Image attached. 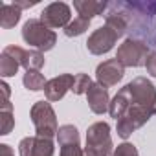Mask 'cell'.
<instances>
[{
    "mask_svg": "<svg viewBox=\"0 0 156 156\" xmlns=\"http://www.w3.org/2000/svg\"><path fill=\"white\" fill-rule=\"evenodd\" d=\"M44 64H46V59H44L42 51H39V50H26V51H24V57H22L20 66H24L26 72H30V70L41 72V68H42Z\"/></svg>",
    "mask_w": 156,
    "mask_h": 156,
    "instance_id": "cell-16",
    "label": "cell"
},
{
    "mask_svg": "<svg viewBox=\"0 0 156 156\" xmlns=\"http://www.w3.org/2000/svg\"><path fill=\"white\" fill-rule=\"evenodd\" d=\"M30 118H31V123L35 127V132L37 136L41 138H53L57 136V130H59V125H57V114L51 107L50 101H37L33 103L31 110H30Z\"/></svg>",
    "mask_w": 156,
    "mask_h": 156,
    "instance_id": "cell-3",
    "label": "cell"
},
{
    "mask_svg": "<svg viewBox=\"0 0 156 156\" xmlns=\"http://www.w3.org/2000/svg\"><path fill=\"white\" fill-rule=\"evenodd\" d=\"M13 4H15L19 9H30V8H33V6L39 4V0H15Z\"/></svg>",
    "mask_w": 156,
    "mask_h": 156,
    "instance_id": "cell-25",
    "label": "cell"
},
{
    "mask_svg": "<svg viewBox=\"0 0 156 156\" xmlns=\"http://www.w3.org/2000/svg\"><path fill=\"white\" fill-rule=\"evenodd\" d=\"M46 83H48V81L44 79V75H42L41 72H37V70H30V72H26L24 77H22V85H24L28 90H31V92L44 90Z\"/></svg>",
    "mask_w": 156,
    "mask_h": 156,
    "instance_id": "cell-17",
    "label": "cell"
},
{
    "mask_svg": "<svg viewBox=\"0 0 156 156\" xmlns=\"http://www.w3.org/2000/svg\"><path fill=\"white\" fill-rule=\"evenodd\" d=\"M0 88H2V101H9V94H11V87L6 83V81H2L0 83Z\"/></svg>",
    "mask_w": 156,
    "mask_h": 156,
    "instance_id": "cell-26",
    "label": "cell"
},
{
    "mask_svg": "<svg viewBox=\"0 0 156 156\" xmlns=\"http://www.w3.org/2000/svg\"><path fill=\"white\" fill-rule=\"evenodd\" d=\"M125 90L129 96V103L145 107L152 114H156V87L147 77H134L130 83L125 85Z\"/></svg>",
    "mask_w": 156,
    "mask_h": 156,
    "instance_id": "cell-4",
    "label": "cell"
},
{
    "mask_svg": "<svg viewBox=\"0 0 156 156\" xmlns=\"http://www.w3.org/2000/svg\"><path fill=\"white\" fill-rule=\"evenodd\" d=\"M19 152H20V156H53L55 145H53V140H50V138L28 136V138L20 140Z\"/></svg>",
    "mask_w": 156,
    "mask_h": 156,
    "instance_id": "cell-10",
    "label": "cell"
},
{
    "mask_svg": "<svg viewBox=\"0 0 156 156\" xmlns=\"http://www.w3.org/2000/svg\"><path fill=\"white\" fill-rule=\"evenodd\" d=\"M87 101H88V107L94 114L101 116L105 112H108V107H110V98H108V88H105L103 85H99L98 81L90 85L88 92H87Z\"/></svg>",
    "mask_w": 156,
    "mask_h": 156,
    "instance_id": "cell-12",
    "label": "cell"
},
{
    "mask_svg": "<svg viewBox=\"0 0 156 156\" xmlns=\"http://www.w3.org/2000/svg\"><path fill=\"white\" fill-rule=\"evenodd\" d=\"M59 147V156H85V149L81 147V143H66Z\"/></svg>",
    "mask_w": 156,
    "mask_h": 156,
    "instance_id": "cell-22",
    "label": "cell"
},
{
    "mask_svg": "<svg viewBox=\"0 0 156 156\" xmlns=\"http://www.w3.org/2000/svg\"><path fill=\"white\" fill-rule=\"evenodd\" d=\"M41 22L46 24L50 30L66 28L72 22V8L66 2H51L41 11Z\"/></svg>",
    "mask_w": 156,
    "mask_h": 156,
    "instance_id": "cell-8",
    "label": "cell"
},
{
    "mask_svg": "<svg viewBox=\"0 0 156 156\" xmlns=\"http://www.w3.org/2000/svg\"><path fill=\"white\" fill-rule=\"evenodd\" d=\"M19 68H20V62L19 61H15L11 55H8V53H0V75L4 77H13L17 72H19Z\"/></svg>",
    "mask_w": 156,
    "mask_h": 156,
    "instance_id": "cell-19",
    "label": "cell"
},
{
    "mask_svg": "<svg viewBox=\"0 0 156 156\" xmlns=\"http://www.w3.org/2000/svg\"><path fill=\"white\" fill-rule=\"evenodd\" d=\"M145 68H147V73L156 77V50H152L149 55H147V61H145Z\"/></svg>",
    "mask_w": 156,
    "mask_h": 156,
    "instance_id": "cell-24",
    "label": "cell"
},
{
    "mask_svg": "<svg viewBox=\"0 0 156 156\" xmlns=\"http://www.w3.org/2000/svg\"><path fill=\"white\" fill-rule=\"evenodd\" d=\"M0 154H2V156H15V151L8 143H2V145H0Z\"/></svg>",
    "mask_w": 156,
    "mask_h": 156,
    "instance_id": "cell-27",
    "label": "cell"
},
{
    "mask_svg": "<svg viewBox=\"0 0 156 156\" xmlns=\"http://www.w3.org/2000/svg\"><path fill=\"white\" fill-rule=\"evenodd\" d=\"M149 44L147 41H140L134 37H129L123 41V44H119L116 59L125 66V68H138V66H145L147 55H149Z\"/></svg>",
    "mask_w": 156,
    "mask_h": 156,
    "instance_id": "cell-5",
    "label": "cell"
},
{
    "mask_svg": "<svg viewBox=\"0 0 156 156\" xmlns=\"http://www.w3.org/2000/svg\"><path fill=\"white\" fill-rule=\"evenodd\" d=\"M22 39L26 44L39 51H50L57 44V35L53 30H50L46 24L41 22V19H30L22 26Z\"/></svg>",
    "mask_w": 156,
    "mask_h": 156,
    "instance_id": "cell-2",
    "label": "cell"
},
{
    "mask_svg": "<svg viewBox=\"0 0 156 156\" xmlns=\"http://www.w3.org/2000/svg\"><path fill=\"white\" fill-rule=\"evenodd\" d=\"M73 8L77 15L92 20L94 17H103V13L108 9V2H98V0H73Z\"/></svg>",
    "mask_w": 156,
    "mask_h": 156,
    "instance_id": "cell-13",
    "label": "cell"
},
{
    "mask_svg": "<svg viewBox=\"0 0 156 156\" xmlns=\"http://www.w3.org/2000/svg\"><path fill=\"white\" fill-rule=\"evenodd\" d=\"M114 154V143L110 138V125L107 121H96L87 130L85 156H110Z\"/></svg>",
    "mask_w": 156,
    "mask_h": 156,
    "instance_id": "cell-1",
    "label": "cell"
},
{
    "mask_svg": "<svg viewBox=\"0 0 156 156\" xmlns=\"http://www.w3.org/2000/svg\"><path fill=\"white\" fill-rule=\"evenodd\" d=\"M90 85H92V79H90L87 73H77V75H75V81H73L72 92H73L75 96H83V94L88 92Z\"/></svg>",
    "mask_w": 156,
    "mask_h": 156,
    "instance_id": "cell-21",
    "label": "cell"
},
{
    "mask_svg": "<svg viewBox=\"0 0 156 156\" xmlns=\"http://www.w3.org/2000/svg\"><path fill=\"white\" fill-rule=\"evenodd\" d=\"M22 15V9H19L13 2L11 4H2V9H0V26L4 30H11L19 24Z\"/></svg>",
    "mask_w": 156,
    "mask_h": 156,
    "instance_id": "cell-14",
    "label": "cell"
},
{
    "mask_svg": "<svg viewBox=\"0 0 156 156\" xmlns=\"http://www.w3.org/2000/svg\"><path fill=\"white\" fill-rule=\"evenodd\" d=\"M123 75H125V66L116 57L99 62L98 68H96V81L99 85H103L105 88L116 87L123 79Z\"/></svg>",
    "mask_w": 156,
    "mask_h": 156,
    "instance_id": "cell-9",
    "label": "cell"
},
{
    "mask_svg": "<svg viewBox=\"0 0 156 156\" xmlns=\"http://www.w3.org/2000/svg\"><path fill=\"white\" fill-rule=\"evenodd\" d=\"M123 88H125V87H123ZM152 116H154V114H152L149 108L129 103V108L125 110V114L116 121V132H118V136H121L123 140H127L134 130L141 129Z\"/></svg>",
    "mask_w": 156,
    "mask_h": 156,
    "instance_id": "cell-6",
    "label": "cell"
},
{
    "mask_svg": "<svg viewBox=\"0 0 156 156\" xmlns=\"http://www.w3.org/2000/svg\"><path fill=\"white\" fill-rule=\"evenodd\" d=\"M118 39H119V33L116 31V30H112L110 26H101V28H98L90 37H88V41H87V50L92 53V55H105V53H108L112 48H114V44L118 42Z\"/></svg>",
    "mask_w": 156,
    "mask_h": 156,
    "instance_id": "cell-7",
    "label": "cell"
},
{
    "mask_svg": "<svg viewBox=\"0 0 156 156\" xmlns=\"http://www.w3.org/2000/svg\"><path fill=\"white\" fill-rule=\"evenodd\" d=\"M15 127V114L11 101H2L0 105V134L8 136Z\"/></svg>",
    "mask_w": 156,
    "mask_h": 156,
    "instance_id": "cell-15",
    "label": "cell"
},
{
    "mask_svg": "<svg viewBox=\"0 0 156 156\" xmlns=\"http://www.w3.org/2000/svg\"><path fill=\"white\" fill-rule=\"evenodd\" d=\"M57 141L59 145H66V143H81V138H79V130H77L75 125H61L59 130H57Z\"/></svg>",
    "mask_w": 156,
    "mask_h": 156,
    "instance_id": "cell-18",
    "label": "cell"
},
{
    "mask_svg": "<svg viewBox=\"0 0 156 156\" xmlns=\"http://www.w3.org/2000/svg\"><path fill=\"white\" fill-rule=\"evenodd\" d=\"M73 81H75V75L72 73H61L53 79H50L44 87V96L46 101H59L66 96L68 90L73 88Z\"/></svg>",
    "mask_w": 156,
    "mask_h": 156,
    "instance_id": "cell-11",
    "label": "cell"
},
{
    "mask_svg": "<svg viewBox=\"0 0 156 156\" xmlns=\"http://www.w3.org/2000/svg\"><path fill=\"white\" fill-rule=\"evenodd\" d=\"M90 22H92V20L83 19V17L77 15V17L64 28V35H66V37H79V35H83V33L90 28Z\"/></svg>",
    "mask_w": 156,
    "mask_h": 156,
    "instance_id": "cell-20",
    "label": "cell"
},
{
    "mask_svg": "<svg viewBox=\"0 0 156 156\" xmlns=\"http://www.w3.org/2000/svg\"><path fill=\"white\" fill-rule=\"evenodd\" d=\"M112 156H140L138 149L134 143H129V141H123L119 143L116 149H114V154Z\"/></svg>",
    "mask_w": 156,
    "mask_h": 156,
    "instance_id": "cell-23",
    "label": "cell"
}]
</instances>
